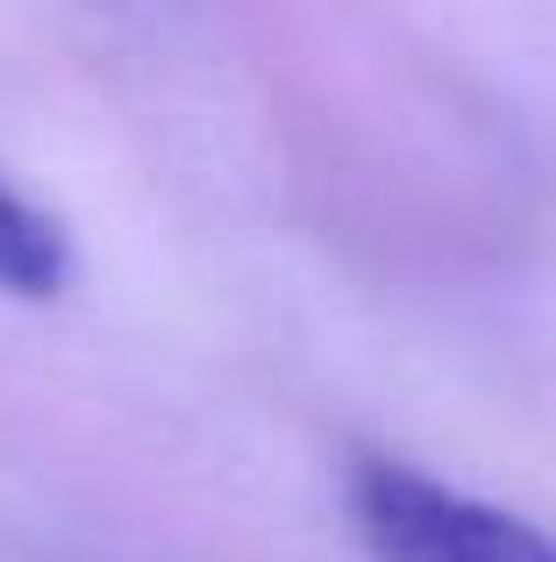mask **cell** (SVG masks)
I'll use <instances>...</instances> for the list:
<instances>
[{
  "mask_svg": "<svg viewBox=\"0 0 556 562\" xmlns=\"http://www.w3.org/2000/svg\"><path fill=\"white\" fill-rule=\"evenodd\" d=\"M57 285H65V235H57V221L0 186V292L43 300Z\"/></svg>",
  "mask_w": 556,
  "mask_h": 562,
  "instance_id": "7a4b0ae2",
  "label": "cell"
},
{
  "mask_svg": "<svg viewBox=\"0 0 556 562\" xmlns=\"http://www.w3.org/2000/svg\"><path fill=\"white\" fill-rule=\"evenodd\" d=\"M349 513L378 562H556V541L535 520L386 456L357 463Z\"/></svg>",
  "mask_w": 556,
  "mask_h": 562,
  "instance_id": "6da1fadb",
  "label": "cell"
}]
</instances>
